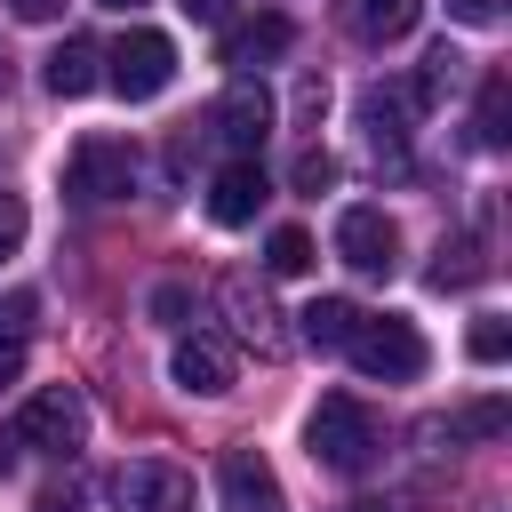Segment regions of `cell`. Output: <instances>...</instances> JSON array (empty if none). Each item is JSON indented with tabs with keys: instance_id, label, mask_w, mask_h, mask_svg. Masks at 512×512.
Here are the masks:
<instances>
[{
	"instance_id": "1",
	"label": "cell",
	"mask_w": 512,
	"mask_h": 512,
	"mask_svg": "<svg viewBox=\"0 0 512 512\" xmlns=\"http://www.w3.org/2000/svg\"><path fill=\"white\" fill-rule=\"evenodd\" d=\"M304 440H312V464L320 472H368L376 464V448H384V424L352 400V392H328L320 408H312V424H304Z\"/></svg>"
},
{
	"instance_id": "2",
	"label": "cell",
	"mask_w": 512,
	"mask_h": 512,
	"mask_svg": "<svg viewBox=\"0 0 512 512\" xmlns=\"http://www.w3.org/2000/svg\"><path fill=\"white\" fill-rule=\"evenodd\" d=\"M352 368L368 376V384H416L424 376V328L416 320H400V312H360V328H352Z\"/></svg>"
},
{
	"instance_id": "3",
	"label": "cell",
	"mask_w": 512,
	"mask_h": 512,
	"mask_svg": "<svg viewBox=\"0 0 512 512\" xmlns=\"http://www.w3.org/2000/svg\"><path fill=\"white\" fill-rule=\"evenodd\" d=\"M104 80H112V96H128V104H152V96L176 80V40L136 24L128 40H112V48H104Z\"/></svg>"
},
{
	"instance_id": "4",
	"label": "cell",
	"mask_w": 512,
	"mask_h": 512,
	"mask_svg": "<svg viewBox=\"0 0 512 512\" xmlns=\"http://www.w3.org/2000/svg\"><path fill=\"white\" fill-rule=\"evenodd\" d=\"M16 448H40V456H72L80 448V432H88V400L72 392V384H40L24 408H16Z\"/></svg>"
},
{
	"instance_id": "5",
	"label": "cell",
	"mask_w": 512,
	"mask_h": 512,
	"mask_svg": "<svg viewBox=\"0 0 512 512\" xmlns=\"http://www.w3.org/2000/svg\"><path fill=\"white\" fill-rule=\"evenodd\" d=\"M136 184V144H120V136H80L72 144V160H64V192L72 200H120Z\"/></svg>"
},
{
	"instance_id": "6",
	"label": "cell",
	"mask_w": 512,
	"mask_h": 512,
	"mask_svg": "<svg viewBox=\"0 0 512 512\" xmlns=\"http://www.w3.org/2000/svg\"><path fill=\"white\" fill-rule=\"evenodd\" d=\"M104 496L120 512H192V472H176L160 456H128V464H112Z\"/></svg>"
},
{
	"instance_id": "7",
	"label": "cell",
	"mask_w": 512,
	"mask_h": 512,
	"mask_svg": "<svg viewBox=\"0 0 512 512\" xmlns=\"http://www.w3.org/2000/svg\"><path fill=\"white\" fill-rule=\"evenodd\" d=\"M208 136L232 144V160H256V144L272 136V96H264V80H232V88L208 104Z\"/></svg>"
},
{
	"instance_id": "8",
	"label": "cell",
	"mask_w": 512,
	"mask_h": 512,
	"mask_svg": "<svg viewBox=\"0 0 512 512\" xmlns=\"http://www.w3.org/2000/svg\"><path fill=\"white\" fill-rule=\"evenodd\" d=\"M336 256H344L352 272H368V280H392V264H400V224H392L384 208H344V216H336Z\"/></svg>"
},
{
	"instance_id": "9",
	"label": "cell",
	"mask_w": 512,
	"mask_h": 512,
	"mask_svg": "<svg viewBox=\"0 0 512 512\" xmlns=\"http://www.w3.org/2000/svg\"><path fill=\"white\" fill-rule=\"evenodd\" d=\"M216 496H224V512H288V488L264 464V448H224L216 456Z\"/></svg>"
},
{
	"instance_id": "10",
	"label": "cell",
	"mask_w": 512,
	"mask_h": 512,
	"mask_svg": "<svg viewBox=\"0 0 512 512\" xmlns=\"http://www.w3.org/2000/svg\"><path fill=\"white\" fill-rule=\"evenodd\" d=\"M416 112H424V104H416V88H408V80H368V88H360L368 152H376V160H384V152L400 160V152H408V120H416Z\"/></svg>"
},
{
	"instance_id": "11",
	"label": "cell",
	"mask_w": 512,
	"mask_h": 512,
	"mask_svg": "<svg viewBox=\"0 0 512 512\" xmlns=\"http://www.w3.org/2000/svg\"><path fill=\"white\" fill-rule=\"evenodd\" d=\"M272 200V184H264V168L256 160H224L216 176H208V216L224 224V232H240V224H256V208Z\"/></svg>"
},
{
	"instance_id": "12",
	"label": "cell",
	"mask_w": 512,
	"mask_h": 512,
	"mask_svg": "<svg viewBox=\"0 0 512 512\" xmlns=\"http://www.w3.org/2000/svg\"><path fill=\"white\" fill-rule=\"evenodd\" d=\"M168 376H176V392L216 400V392H232V352H224L216 336H184V344L168 352Z\"/></svg>"
},
{
	"instance_id": "13",
	"label": "cell",
	"mask_w": 512,
	"mask_h": 512,
	"mask_svg": "<svg viewBox=\"0 0 512 512\" xmlns=\"http://www.w3.org/2000/svg\"><path fill=\"white\" fill-rule=\"evenodd\" d=\"M288 40H296L288 16H248V24H232V32H224V64H232V80H248V72L272 64V56H288Z\"/></svg>"
},
{
	"instance_id": "14",
	"label": "cell",
	"mask_w": 512,
	"mask_h": 512,
	"mask_svg": "<svg viewBox=\"0 0 512 512\" xmlns=\"http://www.w3.org/2000/svg\"><path fill=\"white\" fill-rule=\"evenodd\" d=\"M416 16H424V0H344V32H352V40H368V48L408 40V32H416Z\"/></svg>"
},
{
	"instance_id": "15",
	"label": "cell",
	"mask_w": 512,
	"mask_h": 512,
	"mask_svg": "<svg viewBox=\"0 0 512 512\" xmlns=\"http://www.w3.org/2000/svg\"><path fill=\"white\" fill-rule=\"evenodd\" d=\"M352 328H360V304H344V296H312L296 312V344H312V352H344Z\"/></svg>"
},
{
	"instance_id": "16",
	"label": "cell",
	"mask_w": 512,
	"mask_h": 512,
	"mask_svg": "<svg viewBox=\"0 0 512 512\" xmlns=\"http://www.w3.org/2000/svg\"><path fill=\"white\" fill-rule=\"evenodd\" d=\"M40 80H48V96H88V88L104 80V48L72 32V40H64V48L48 56V72H40Z\"/></svg>"
},
{
	"instance_id": "17",
	"label": "cell",
	"mask_w": 512,
	"mask_h": 512,
	"mask_svg": "<svg viewBox=\"0 0 512 512\" xmlns=\"http://www.w3.org/2000/svg\"><path fill=\"white\" fill-rule=\"evenodd\" d=\"M224 304H232V320H240V336L256 344V352H280V328H272V304L248 288V280H224Z\"/></svg>"
},
{
	"instance_id": "18",
	"label": "cell",
	"mask_w": 512,
	"mask_h": 512,
	"mask_svg": "<svg viewBox=\"0 0 512 512\" xmlns=\"http://www.w3.org/2000/svg\"><path fill=\"white\" fill-rule=\"evenodd\" d=\"M456 80H464V56H456V48H448V40H440V48H432V56H424V72H416V80H408V88H416V104H424V112H432V104H440V96H448V88H456Z\"/></svg>"
},
{
	"instance_id": "19",
	"label": "cell",
	"mask_w": 512,
	"mask_h": 512,
	"mask_svg": "<svg viewBox=\"0 0 512 512\" xmlns=\"http://www.w3.org/2000/svg\"><path fill=\"white\" fill-rule=\"evenodd\" d=\"M264 264H272L280 280H296V272H312V232H304V224H280V232L264 240Z\"/></svg>"
},
{
	"instance_id": "20",
	"label": "cell",
	"mask_w": 512,
	"mask_h": 512,
	"mask_svg": "<svg viewBox=\"0 0 512 512\" xmlns=\"http://www.w3.org/2000/svg\"><path fill=\"white\" fill-rule=\"evenodd\" d=\"M480 272H488V264H480V240H456V248L440 240V264H432V288H440V296H448V288H472Z\"/></svg>"
},
{
	"instance_id": "21",
	"label": "cell",
	"mask_w": 512,
	"mask_h": 512,
	"mask_svg": "<svg viewBox=\"0 0 512 512\" xmlns=\"http://www.w3.org/2000/svg\"><path fill=\"white\" fill-rule=\"evenodd\" d=\"M504 424H512V408H504V400H472V408H456L440 432H448V440H496Z\"/></svg>"
},
{
	"instance_id": "22",
	"label": "cell",
	"mask_w": 512,
	"mask_h": 512,
	"mask_svg": "<svg viewBox=\"0 0 512 512\" xmlns=\"http://www.w3.org/2000/svg\"><path fill=\"white\" fill-rule=\"evenodd\" d=\"M504 112H512V88H504V72H488V80H480V144H488V152L512 136V128H504Z\"/></svg>"
},
{
	"instance_id": "23",
	"label": "cell",
	"mask_w": 512,
	"mask_h": 512,
	"mask_svg": "<svg viewBox=\"0 0 512 512\" xmlns=\"http://www.w3.org/2000/svg\"><path fill=\"white\" fill-rule=\"evenodd\" d=\"M464 352H472V360H480V368H496V360H504V352H512V328H504V320H496V312H480V320H472V336H464Z\"/></svg>"
},
{
	"instance_id": "24",
	"label": "cell",
	"mask_w": 512,
	"mask_h": 512,
	"mask_svg": "<svg viewBox=\"0 0 512 512\" xmlns=\"http://www.w3.org/2000/svg\"><path fill=\"white\" fill-rule=\"evenodd\" d=\"M32 320H40V296H32V288H8V296H0V344H24Z\"/></svg>"
},
{
	"instance_id": "25",
	"label": "cell",
	"mask_w": 512,
	"mask_h": 512,
	"mask_svg": "<svg viewBox=\"0 0 512 512\" xmlns=\"http://www.w3.org/2000/svg\"><path fill=\"white\" fill-rule=\"evenodd\" d=\"M336 184V160L328 152H296V192H328Z\"/></svg>"
},
{
	"instance_id": "26",
	"label": "cell",
	"mask_w": 512,
	"mask_h": 512,
	"mask_svg": "<svg viewBox=\"0 0 512 512\" xmlns=\"http://www.w3.org/2000/svg\"><path fill=\"white\" fill-rule=\"evenodd\" d=\"M24 224H32V216H24V200H16V192H0V256H16V248H24Z\"/></svg>"
},
{
	"instance_id": "27",
	"label": "cell",
	"mask_w": 512,
	"mask_h": 512,
	"mask_svg": "<svg viewBox=\"0 0 512 512\" xmlns=\"http://www.w3.org/2000/svg\"><path fill=\"white\" fill-rule=\"evenodd\" d=\"M320 112H328V80H312V72H304V80H296V120H304V128H320Z\"/></svg>"
},
{
	"instance_id": "28",
	"label": "cell",
	"mask_w": 512,
	"mask_h": 512,
	"mask_svg": "<svg viewBox=\"0 0 512 512\" xmlns=\"http://www.w3.org/2000/svg\"><path fill=\"white\" fill-rule=\"evenodd\" d=\"M184 312H192V288L184 280H160L152 288V320H184Z\"/></svg>"
},
{
	"instance_id": "29",
	"label": "cell",
	"mask_w": 512,
	"mask_h": 512,
	"mask_svg": "<svg viewBox=\"0 0 512 512\" xmlns=\"http://www.w3.org/2000/svg\"><path fill=\"white\" fill-rule=\"evenodd\" d=\"M8 16H24V24H56L64 0H8Z\"/></svg>"
},
{
	"instance_id": "30",
	"label": "cell",
	"mask_w": 512,
	"mask_h": 512,
	"mask_svg": "<svg viewBox=\"0 0 512 512\" xmlns=\"http://www.w3.org/2000/svg\"><path fill=\"white\" fill-rule=\"evenodd\" d=\"M176 8H184L192 24H224V16H232V0H176Z\"/></svg>"
},
{
	"instance_id": "31",
	"label": "cell",
	"mask_w": 512,
	"mask_h": 512,
	"mask_svg": "<svg viewBox=\"0 0 512 512\" xmlns=\"http://www.w3.org/2000/svg\"><path fill=\"white\" fill-rule=\"evenodd\" d=\"M456 24H496V0H448Z\"/></svg>"
},
{
	"instance_id": "32",
	"label": "cell",
	"mask_w": 512,
	"mask_h": 512,
	"mask_svg": "<svg viewBox=\"0 0 512 512\" xmlns=\"http://www.w3.org/2000/svg\"><path fill=\"white\" fill-rule=\"evenodd\" d=\"M32 512H88V504H80V496H72V488H48V496H40V504H32Z\"/></svg>"
},
{
	"instance_id": "33",
	"label": "cell",
	"mask_w": 512,
	"mask_h": 512,
	"mask_svg": "<svg viewBox=\"0 0 512 512\" xmlns=\"http://www.w3.org/2000/svg\"><path fill=\"white\" fill-rule=\"evenodd\" d=\"M16 368H24V344H0V384H16Z\"/></svg>"
},
{
	"instance_id": "34",
	"label": "cell",
	"mask_w": 512,
	"mask_h": 512,
	"mask_svg": "<svg viewBox=\"0 0 512 512\" xmlns=\"http://www.w3.org/2000/svg\"><path fill=\"white\" fill-rule=\"evenodd\" d=\"M16 456H24V448H16V432L0 424V472H16Z\"/></svg>"
},
{
	"instance_id": "35",
	"label": "cell",
	"mask_w": 512,
	"mask_h": 512,
	"mask_svg": "<svg viewBox=\"0 0 512 512\" xmlns=\"http://www.w3.org/2000/svg\"><path fill=\"white\" fill-rule=\"evenodd\" d=\"M104 8H144V0H104Z\"/></svg>"
}]
</instances>
